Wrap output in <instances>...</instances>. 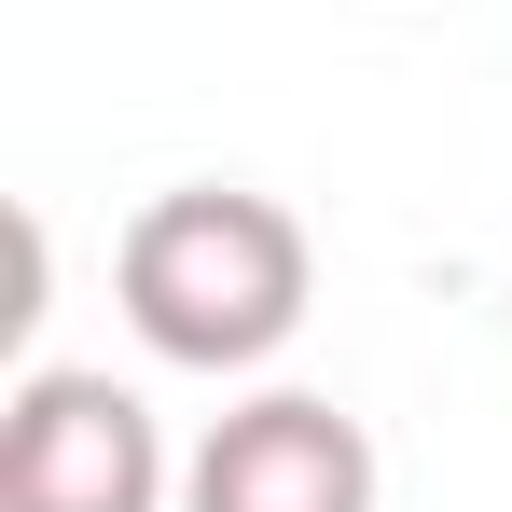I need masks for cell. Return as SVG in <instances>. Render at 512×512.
<instances>
[{"mask_svg": "<svg viewBox=\"0 0 512 512\" xmlns=\"http://www.w3.org/2000/svg\"><path fill=\"white\" fill-rule=\"evenodd\" d=\"M111 291L153 360L180 374H250L305 333V291H319V250L277 194H236V180H180L125 222L111 250Z\"/></svg>", "mask_w": 512, "mask_h": 512, "instance_id": "6da1fadb", "label": "cell"}, {"mask_svg": "<svg viewBox=\"0 0 512 512\" xmlns=\"http://www.w3.org/2000/svg\"><path fill=\"white\" fill-rule=\"evenodd\" d=\"M0 512H167L153 402L84 360H42L0 402Z\"/></svg>", "mask_w": 512, "mask_h": 512, "instance_id": "7a4b0ae2", "label": "cell"}, {"mask_svg": "<svg viewBox=\"0 0 512 512\" xmlns=\"http://www.w3.org/2000/svg\"><path fill=\"white\" fill-rule=\"evenodd\" d=\"M180 512H374V429L319 388H263L236 416H208Z\"/></svg>", "mask_w": 512, "mask_h": 512, "instance_id": "3957f363", "label": "cell"}]
</instances>
